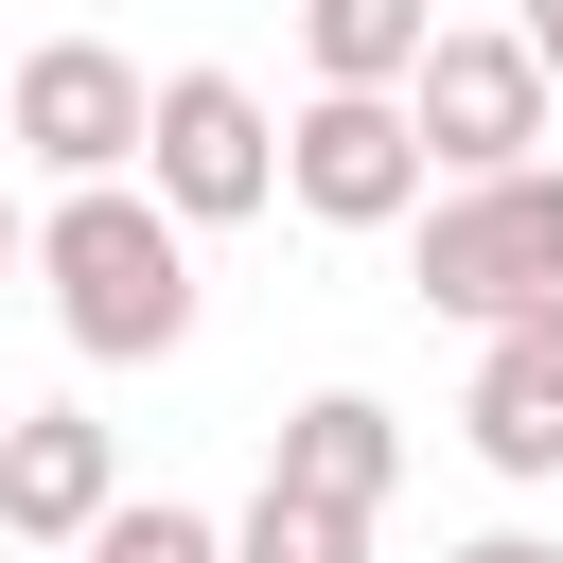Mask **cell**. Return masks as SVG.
Segmentation results:
<instances>
[{
    "instance_id": "obj_1",
    "label": "cell",
    "mask_w": 563,
    "mask_h": 563,
    "mask_svg": "<svg viewBox=\"0 0 563 563\" xmlns=\"http://www.w3.org/2000/svg\"><path fill=\"white\" fill-rule=\"evenodd\" d=\"M35 282H53V317H70L88 369H158V352L194 334V229H176L141 176L53 194V211H35Z\"/></svg>"
},
{
    "instance_id": "obj_2",
    "label": "cell",
    "mask_w": 563,
    "mask_h": 563,
    "mask_svg": "<svg viewBox=\"0 0 563 563\" xmlns=\"http://www.w3.org/2000/svg\"><path fill=\"white\" fill-rule=\"evenodd\" d=\"M528 299H563V176H545V158L440 176V211H422V317L493 334V317H528Z\"/></svg>"
},
{
    "instance_id": "obj_3",
    "label": "cell",
    "mask_w": 563,
    "mask_h": 563,
    "mask_svg": "<svg viewBox=\"0 0 563 563\" xmlns=\"http://www.w3.org/2000/svg\"><path fill=\"white\" fill-rule=\"evenodd\" d=\"M141 194H158L176 229L282 211V123H264V88H246V70H158V88H141Z\"/></svg>"
},
{
    "instance_id": "obj_4",
    "label": "cell",
    "mask_w": 563,
    "mask_h": 563,
    "mask_svg": "<svg viewBox=\"0 0 563 563\" xmlns=\"http://www.w3.org/2000/svg\"><path fill=\"white\" fill-rule=\"evenodd\" d=\"M405 141H422L440 176H510V158H545V70H528L510 35H422Z\"/></svg>"
},
{
    "instance_id": "obj_5",
    "label": "cell",
    "mask_w": 563,
    "mask_h": 563,
    "mask_svg": "<svg viewBox=\"0 0 563 563\" xmlns=\"http://www.w3.org/2000/svg\"><path fill=\"white\" fill-rule=\"evenodd\" d=\"M282 194L317 229H405L422 211V141H405V88H317L282 123Z\"/></svg>"
},
{
    "instance_id": "obj_6",
    "label": "cell",
    "mask_w": 563,
    "mask_h": 563,
    "mask_svg": "<svg viewBox=\"0 0 563 563\" xmlns=\"http://www.w3.org/2000/svg\"><path fill=\"white\" fill-rule=\"evenodd\" d=\"M0 123H18V158L70 176V194H88V176H141V70H123L106 35H35Z\"/></svg>"
},
{
    "instance_id": "obj_7",
    "label": "cell",
    "mask_w": 563,
    "mask_h": 563,
    "mask_svg": "<svg viewBox=\"0 0 563 563\" xmlns=\"http://www.w3.org/2000/svg\"><path fill=\"white\" fill-rule=\"evenodd\" d=\"M457 422H475V457H493L510 493L563 475V299H528V317L475 334V405H457Z\"/></svg>"
},
{
    "instance_id": "obj_8",
    "label": "cell",
    "mask_w": 563,
    "mask_h": 563,
    "mask_svg": "<svg viewBox=\"0 0 563 563\" xmlns=\"http://www.w3.org/2000/svg\"><path fill=\"white\" fill-rule=\"evenodd\" d=\"M106 493H123V440H106L88 405H18V422H0V528H18V545H88Z\"/></svg>"
},
{
    "instance_id": "obj_9",
    "label": "cell",
    "mask_w": 563,
    "mask_h": 563,
    "mask_svg": "<svg viewBox=\"0 0 563 563\" xmlns=\"http://www.w3.org/2000/svg\"><path fill=\"white\" fill-rule=\"evenodd\" d=\"M282 493H317V510H387V475H405V422L369 405V387H317L299 422H282V457H264Z\"/></svg>"
},
{
    "instance_id": "obj_10",
    "label": "cell",
    "mask_w": 563,
    "mask_h": 563,
    "mask_svg": "<svg viewBox=\"0 0 563 563\" xmlns=\"http://www.w3.org/2000/svg\"><path fill=\"white\" fill-rule=\"evenodd\" d=\"M422 0H299V53H317V88H405L422 70Z\"/></svg>"
},
{
    "instance_id": "obj_11",
    "label": "cell",
    "mask_w": 563,
    "mask_h": 563,
    "mask_svg": "<svg viewBox=\"0 0 563 563\" xmlns=\"http://www.w3.org/2000/svg\"><path fill=\"white\" fill-rule=\"evenodd\" d=\"M229 563H369V510H317V493H246V528H229Z\"/></svg>"
},
{
    "instance_id": "obj_12",
    "label": "cell",
    "mask_w": 563,
    "mask_h": 563,
    "mask_svg": "<svg viewBox=\"0 0 563 563\" xmlns=\"http://www.w3.org/2000/svg\"><path fill=\"white\" fill-rule=\"evenodd\" d=\"M70 563H229V528L176 510V493H106V528H88Z\"/></svg>"
},
{
    "instance_id": "obj_13",
    "label": "cell",
    "mask_w": 563,
    "mask_h": 563,
    "mask_svg": "<svg viewBox=\"0 0 563 563\" xmlns=\"http://www.w3.org/2000/svg\"><path fill=\"white\" fill-rule=\"evenodd\" d=\"M510 53H528V70H545V106H563V0H528V18H510Z\"/></svg>"
},
{
    "instance_id": "obj_14",
    "label": "cell",
    "mask_w": 563,
    "mask_h": 563,
    "mask_svg": "<svg viewBox=\"0 0 563 563\" xmlns=\"http://www.w3.org/2000/svg\"><path fill=\"white\" fill-rule=\"evenodd\" d=\"M440 563H563L545 528H475V545H440Z\"/></svg>"
},
{
    "instance_id": "obj_15",
    "label": "cell",
    "mask_w": 563,
    "mask_h": 563,
    "mask_svg": "<svg viewBox=\"0 0 563 563\" xmlns=\"http://www.w3.org/2000/svg\"><path fill=\"white\" fill-rule=\"evenodd\" d=\"M18 264H35V211H18V194H0V282H18Z\"/></svg>"
}]
</instances>
